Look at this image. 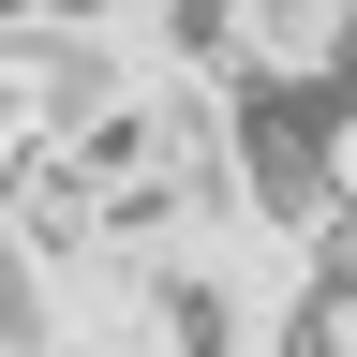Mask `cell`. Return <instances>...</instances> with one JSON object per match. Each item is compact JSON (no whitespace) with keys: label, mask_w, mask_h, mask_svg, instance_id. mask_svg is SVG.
Wrapping results in <instances>:
<instances>
[{"label":"cell","mask_w":357,"mask_h":357,"mask_svg":"<svg viewBox=\"0 0 357 357\" xmlns=\"http://www.w3.org/2000/svg\"><path fill=\"white\" fill-rule=\"evenodd\" d=\"M268 357H357V283H298L283 328H268Z\"/></svg>","instance_id":"cell-1"}]
</instances>
